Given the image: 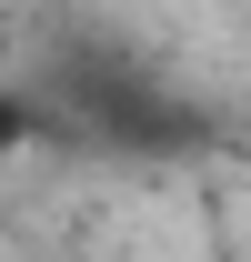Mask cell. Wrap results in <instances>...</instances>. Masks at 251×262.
Returning <instances> with one entry per match:
<instances>
[{
	"instance_id": "1",
	"label": "cell",
	"mask_w": 251,
	"mask_h": 262,
	"mask_svg": "<svg viewBox=\"0 0 251 262\" xmlns=\"http://www.w3.org/2000/svg\"><path fill=\"white\" fill-rule=\"evenodd\" d=\"M31 131H40V111H31V101H20V91H0V151H20Z\"/></svg>"
}]
</instances>
